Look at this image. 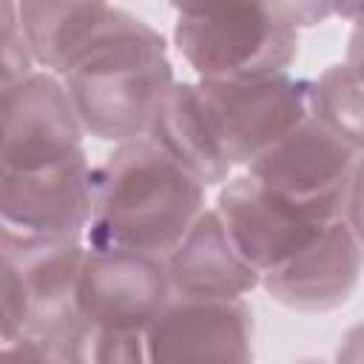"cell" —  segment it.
<instances>
[{
	"instance_id": "277c9868",
	"label": "cell",
	"mask_w": 364,
	"mask_h": 364,
	"mask_svg": "<svg viewBox=\"0 0 364 364\" xmlns=\"http://www.w3.org/2000/svg\"><path fill=\"white\" fill-rule=\"evenodd\" d=\"M173 43L196 80H253L287 71L299 26L290 6L179 9Z\"/></svg>"
},
{
	"instance_id": "3957f363",
	"label": "cell",
	"mask_w": 364,
	"mask_h": 364,
	"mask_svg": "<svg viewBox=\"0 0 364 364\" xmlns=\"http://www.w3.org/2000/svg\"><path fill=\"white\" fill-rule=\"evenodd\" d=\"M208 208V188L151 136H139L91 165L88 247L134 250L156 259L182 242Z\"/></svg>"
},
{
	"instance_id": "9a60e30c",
	"label": "cell",
	"mask_w": 364,
	"mask_h": 364,
	"mask_svg": "<svg viewBox=\"0 0 364 364\" xmlns=\"http://www.w3.org/2000/svg\"><path fill=\"white\" fill-rule=\"evenodd\" d=\"M0 364H63L54 353H20V355H0Z\"/></svg>"
},
{
	"instance_id": "7a4b0ae2",
	"label": "cell",
	"mask_w": 364,
	"mask_h": 364,
	"mask_svg": "<svg viewBox=\"0 0 364 364\" xmlns=\"http://www.w3.org/2000/svg\"><path fill=\"white\" fill-rule=\"evenodd\" d=\"M54 77L82 134L114 145L145 136L176 82L165 37L114 6Z\"/></svg>"
},
{
	"instance_id": "7c38bea8",
	"label": "cell",
	"mask_w": 364,
	"mask_h": 364,
	"mask_svg": "<svg viewBox=\"0 0 364 364\" xmlns=\"http://www.w3.org/2000/svg\"><path fill=\"white\" fill-rule=\"evenodd\" d=\"M310 117L347 139L350 145H364L361 139V77L355 63L330 65L316 80H307Z\"/></svg>"
},
{
	"instance_id": "5bb4252c",
	"label": "cell",
	"mask_w": 364,
	"mask_h": 364,
	"mask_svg": "<svg viewBox=\"0 0 364 364\" xmlns=\"http://www.w3.org/2000/svg\"><path fill=\"white\" fill-rule=\"evenodd\" d=\"M34 60L17 3H0V91L34 74Z\"/></svg>"
},
{
	"instance_id": "8992f818",
	"label": "cell",
	"mask_w": 364,
	"mask_h": 364,
	"mask_svg": "<svg viewBox=\"0 0 364 364\" xmlns=\"http://www.w3.org/2000/svg\"><path fill=\"white\" fill-rule=\"evenodd\" d=\"M239 173L321 222L347 219L358 225L361 148L336 136L313 117L287 131Z\"/></svg>"
},
{
	"instance_id": "5b68a950",
	"label": "cell",
	"mask_w": 364,
	"mask_h": 364,
	"mask_svg": "<svg viewBox=\"0 0 364 364\" xmlns=\"http://www.w3.org/2000/svg\"><path fill=\"white\" fill-rule=\"evenodd\" d=\"M85 242L0 250V355L54 353L74 327V287Z\"/></svg>"
},
{
	"instance_id": "6da1fadb",
	"label": "cell",
	"mask_w": 364,
	"mask_h": 364,
	"mask_svg": "<svg viewBox=\"0 0 364 364\" xmlns=\"http://www.w3.org/2000/svg\"><path fill=\"white\" fill-rule=\"evenodd\" d=\"M307 117V80L290 71L253 80H193L171 85L145 136L205 188H216Z\"/></svg>"
},
{
	"instance_id": "9c48e42d",
	"label": "cell",
	"mask_w": 364,
	"mask_h": 364,
	"mask_svg": "<svg viewBox=\"0 0 364 364\" xmlns=\"http://www.w3.org/2000/svg\"><path fill=\"white\" fill-rule=\"evenodd\" d=\"M148 364H253L247 299L171 296L145 327Z\"/></svg>"
},
{
	"instance_id": "52a82bcc",
	"label": "cell",
	"mask_w": 364,
	"mask_h": 364,
	"mask_svg": "<svg viewBox=\"0 0 364 364\" xmlns=\"http://www.w3.org/2000/svg\"><path fill=\"white\" fill-rule=\"evenodd\" d=\"M91 208V159L0 165V250L80 242Z\"/></svg>"
},
{
	"instance_id": "4fadbf2b",
	"label": "cell",
	"mask_w": 364,
	"mask_h": 364,
	"mask_svg": "<svg viewBox=\"0 0 364 364\" xmlns=\"http://www.w3.org/2000/svg\"><path fill=\"white\" fill-rule=\"evenodd\" d=\"M63 364H148L145 330H97L74 324L60 347Z\"/></svg>"
},
{
	"instance_id": "2e32d148",
	"label": "cell",
	"mask_w": 364,
	"mask_h": 364,
	"mask_svg": "<svg viewBox=\"0 0 364 364\" xmlns=\"http://www.w3.org/2000/svg\"><path fill=\"white\" fill-rule=\"evenodd\" d=\"M299 364H324V361H299Z\"/></svg>"
},
{
	"instance_id": "8fae6325",
	"label": "cell",
	"mask_w": 364,
	"mask_h": 364,
	"mask_svg": "<svg viewBox=\"0 0 364 364\" xmlns=\"http://www.w3.org/2000/svg\"><path fill=\"white\" fill-rule=\"evenodd\" d=\"M173 296L193 299H245L259 287L256 270L236 250L213 205L191 225L182 242L165 259Z\"/></svg>"
},
{
	"instance_id": "ba28073f",
	"label": "cell",
	"mask_w": 364,
	"mask_h": 364,
	"mask_svg": "<svg viewBox=\"0 0 364 364\" xmlns=\"http://www.w3.org/2000/svg\"><path fill=\"white\" fill-rule=\"evenodd\" d=\"M171 296L165 259L85 245L74 287V324L145 330Z\"/></svg>"
},
{
	"instance_id": "30bf717a",
	"label": "cell",
	"mask_w": 364,
	"mask_h": 364,
	"mask_svg": "<svg viewBox=\"0 0 364 364\" xmlns=\"http://www.w3.org/2000/svg\"><path fill=\"white\" fill-rule=\"evenodd\" d=\"M361 276V230L355 222H330L296 259L267 273L259 287L284 307L321 313L344 304Z\"/></svg>"
}]
</instances>
